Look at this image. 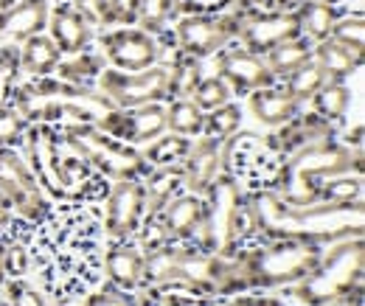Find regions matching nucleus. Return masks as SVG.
Instances as JSON below:
<instances>
[{
    "mask_svg": "<svg viewBox=\"0 0 365 306\" xmlns=\"http://www.w3.org/2000/svg\"><path fill=\"white\" fill-rule=\"evenodd\" d=\"M6 275L9 278H26L29 275V245L23 236L6 230Z\"/></svg>",
    "mask_w": 365,
    "mask_h": 306,
    "instance_id": "nucleus-44",
    "label": "nucleus"
},
{
    "mask_svg": "<svg viewBox=\"0 0 365 306\" xmlns=\"http://www.w3.org/2000/svg\"><path fill=\"white\" fill-rule=\"evenodd\" d=\"M59 130L71 141V146L88 160L93 172L101 175L104 180H110V183L143 180L152 169L135 146L110 138L96 124H73V127H59Z\"/></svg>",
    "mask_w": 365,
    "mask_h": 306,
    "instance_id": "nucleus-10",
    "label": "nucleus"
},
{
    "mask_svg": "<svg viewBox=\"0 0 365 306\" xmlns=\"http://www.w3.org/2000/svg\"><path fill=\"white\" fill-rule=\"evenodd\" d=\"M56 3H59V0H56Z\"/></svg>",
    "mask_w": 365,
    "mask_h": 306,
    "instance_id": "nucleus-59",
    "label": "nucleus"
},
{
    "mask_svg": "<svg viewBox=\"0 0 365 306\" xmlns=\"http://www.w3.org/2000/svg\"><path fill=\"white\" fill-rule=\"evenodd\" d=\"M169 101L172 98H188L194 88L200 85V79L205 76L202 73V59H194V56H185V53H175L169 62Z\"/></svg>",
    "mask_w": 365,
    "mask_h": 306,
    "instance_id": "nucleus-33",
    "label": "nucleus"
},
{
    "mask_svg": "<svg viewBox=\"0 0 365 306\" xmlns=\"http://www.w3.org/2000/svg\"><path fill=\"white\" fill-rule=\"evenodd\" d=\"M247 107L253 113V118L264 127H281L287 124L298 110H304V104H298L287 90L281 88V82H275L270 88H259L247 93Z\"/></svg>",
    "mask_w": 365,
    "mask_h": 306,
    "instance_id": "nucleus-24",
    "label": "nucleus"
},
{
    "mask_svg": "<svg viewBox=\"0 0 365 306\" xmlns=\"http://www.w3.org/2000/svg\"><path fill=\"white\" fill-rule=\"evenodd\" d=\"M0 306H9V304H6V301H3V298H0Z\"/></svg>",
    "mask_w": 365,
    "mask_h": 306,
    "instance_id": "nucleus-58",
    "label": "nucleus"
},
{
    "mask_svg": "<svg viewBox=\"0 0 365 306\" xmlns=\"http://www.w3.org/2000/svg\"><path fill=\"white\" fill-rule=\"evenodd\" d=\"M256 242L262 239L247 208V191L230 172L217 175V180L202 194V222L194 245L202 253L230 259Z\"/></svg>",
    "mask_w": 365,
    "mask_h": 306,
    "instance_id": "nucleus-6",
    "label": "nucleus"
},
{
    "mask_svg": "<svg viewBox=\"0 0 365 306\" xmlns=\"http://www.w3.org/2000/svg\"><path fill=\"white\" fill-rule=\"evenodd\" d=\"M309 3H329V6H340L343 0H309Z\"/></svg>",
    "mask_w": 365,
    "mask_h": 306,
    "instance_id": "nucleus-57",
    "label": "nucleus"
},
{
    "mask_svg": "<svg viewBox=\"0 0 365 306\" xmlns=\"http://www.w3.org/2000/svg\"><path fill=\"white\" fill-rule=\"evenodd\" d=\"M29 130V121L17 113V107L9 101L0 107V146L3 149H23V138Z\"/></svg>",
    "mask_w": 365,
    "mask_h": 306,
    "instance_id": "nucleus-42",
    "label": "nucleus"
},
{
    "mask_svg": "<svg viewBox=\"0 0 365 306\" xmlns=\"http://www.w3.org/2000/svg\"><path fill=\"white\" fill-rule=\"evenodd\" d=\"M0 292H3V301L9 306H51L46 292L34 281H29V275L26 278H6Z\"/></svg>",
    "mask_w": 365,
    "mask_h": 306,
    "instance_id": "nucleus-40",
    "label": "nucleus"
},
{
    "mask_svg": "<svg viewBox=\"0 0 365 306\" xmlns=\"http://www.w3.org/2000/svg\"><path fill=\"white\" fill-rule=\"evenodd\" d=\"M178 17V0H138L135 26L149 34H163Z\"/></svg>",
    "mask_w": 365,
    "mask_h": 306,
    "instance_id": "nucleus-35",
    "label": "nucleus"
},
{
    "mask_svg": "<svg viewBox=\"0 0 365 306\" xmlns=\"http://www.w3.org/2000/svg\"><path fill=\"white\" fill-rule=\"evenodd\" d=\"M14 3H17V0H0V11H6V9L14 6Z\"/></svg>",
    "mask_w": 365,
    "mask_h": 306,
    "instance_id": "nucleus-56",
    "label": "nucleus"
},
{
    "mask_svg": "<svg viewBox=\"0 0 365 306\" xmlns=\"http://www.w3.org/2000/svg\"><path fill=\"white\" fill-rule=\"evenodd\" d=\"M326 306H363V290H354V292H346L340 298H334L331 304Z\"/></svg>",
    "mask_w": 365,
    "mask_h": 306,
    "instance_id": "nucleus-52",
    "label": "nucleus"
},
{
    "mask_svg": "<svg viewBox=\"0 0 365 306\" xmlns=\"http://www.w3.org/2000/svg\"><path fill=\"white\" fill-rule=\"evenodd\" d=\"M239 0H178V17L180 14H220V11H228Z\"/></svg>",
    "mask_w": 365,
    "mask_h": 306,
    "instance_id": "nucleus-49",
    "label": "nucleus"
},
{
    "mask_svg": "<svg viewBox=\"0 0 365 306\" xmlns=\"http://www.w3.org/2000/svg\"><path fill=\"white\" fill-rule=\"evenodd\" d=\"M29 272L37 275V287L56 306L82 301L101 278L104 233L101 219L85 205H53L40 225H31Z\"/></svg>",
    "mask_w": 365,
    "mask_h": 306,
    "instance_id": "nucleus-1",
    "label": "nucleus"
},
{
    "mask_svg": "<svg viewBox=\"0 0 365 306\" xmlns=\"http://www.w3.org/2000/svg\"><path fill=\"white\" fill-rule=\"evenodd\" d=\"M158 217L163 222V230L172 245H194L202 222V197L180 191Z\"/></svg>",
    "mask_w": 365,
    "mask_h": 306,
    "instance_id": "nucleus-23",
    "label": "nucleus"
},
{
    "mask_svg": "<svg viewBox=\"0 0 365 306\" xmlns=\"http://www.w3.org/2000/svg\"><path fill=\"white\" fill-rule=\"evenodd\" d=\"M363 262L365 248L363 236H351V239H340L334 245H326L320 262L315 270L292 284V295L304 306H326L334 298L363 290Z\"/></svg>",
    "mask_w": 365,
    "mask_h": 306,
    "instance_id": "nucleus-8",
    "label": "nucleus"
},
{
    "mask_svg": "<svg viewBox=\"0 0 365 306\" xmlns=\"http://www.w3.org/2000/svg\"><path fill=\"white\" fill-rule=\"evenodd\" d=\"M363 200V175L357 172H343L329 180H323L318 191V203H331V205H346Z\"/></svg>",
    "mask_w": 365,
    "mask_h": 306,
    "instance_id": "nucleus-37",
    "label": "nucleus"
},
{
    "mask_svg": "<svg viewBox=\"0 0 365 306\" xmlns=\"http://www.w3.org/2000/svg\"><path fill=\"white\" fill-rule=\"evenodd\" d=\"M239 127H242V107H239L236 101H228V104H222V107L205 113L202 135H208V138H222V141H225L230 135H236Z\"/></svg>",
    "mask_w": 365,
    "mask_h": 306,
    "instance_id": "nucleus-38",
    "label": "nucleus"
},
{
    "mask_svg": "<svg viewBox=\"0 0 365 306\" xmlns=\"http://www.w3.org/2000/svg\"><path fill=\"white\" fill-rule=\"evenodd\" d=\"M312 104V113L320 116L323 121L340 127L343 118L349 116V107H351V88L346 82H337V79H326L318 88V93L309 98Z\"/></svg>",
    "mask_w": 365,
    "mask_h": 306,
    "instance_id": "nucleus-29",
    "label": "nucleus"
},
{
    "mask_svg": "<svg viewBox=\"0 0 365 306\" xmlns=\"http://www.w3.org/2000/svg\"><path fill=\"white\" fill-rule=\"evenodd\" d=\"M146 217V197L140 180H118L110 183V191L104 197V217L101 233L107 242L113 239H130L135 236L138 225Z\"/></svg>",
    "mask_w": 365,
    "mask_h": 306,
    "instance_id": "nucleus-15",
    "label": "nucleus"
},
{
    "mask_svg": "<svg viewBox=\"0 0 365 306\" xmlns=\"http://www.w3.org/2000/svg\"><path fill=\"white\" fill-rule=\"evenodd\" d=\"M214 59H217V76L228 85L233 96H247L253 90L270 88L278 82L273 71L267 68L264 56L245 51L239 43L225 45L220 53H214Z\"/></svg>",
    "mask_w": 365,
    "mask_h": 306,
    "instance_id": "nucleus-16",
    "label": "nucleus"
},
{
    "mask_svg": "<svg viewBox=\"0 0 365 306\" xmlns=\"http://www.w3.org/2000/svg\"><path fill=\"white\" fill-rule=\"evenodd\" d=\"M256 11H264L259 0H239L236 6L220 14H180L172 26V37L180 53L194 59H208L220 53L225 45L236 43L245 20Z\"/></svg>",
    "mask_w": 365,
    "mask_h": 306,
    "instance_id": "nucleus-9",
    "label": "nucleus"
},
{
    "mask_svg": "<svg viewBox=\"0 0 365 306\" xmlns=\"http://www.w3.org/2000/svg\"><path fill=\"white\" fill-rule=\"evenodd\" d=\"M138 242V248L143 250V256L146 253H152V250H160L163 245H169V236H166V230H163V222L158 214H146L143 222L138 225L135 236H133Z\"/></svg>",
    "mask_w": 365,
    "mask_h": 306,
    "instance_id": "nucleus-45",
    "label": "nucleus"
},
{
    "mask_svg": "<svg viewBox=\"0 0 365 306\" xmlns=\"http://www.w3.org/2000/svg\"><path fill=\"white\" fill-rule=\"evenodd\" d=\"M20 79H23V73H20L17 48L9 43H0V107L11 101V93H14Z\"/></svg>",
    "mask_w": 365,
    "mask_h": 306,
    "instance_id": "nucleus-41",
    "label": "nucleus"
},
{
    "mask_svg": "<svg viewBox=\"0 0 365 306\" xmlns=\"http://www.w3.org/2000/svg\"><path fill=\"white\" fill-rule=\"evenodd\" d=\"M191 141H194V138L175 135V132H163V135H158L155 141H149L140 155H143V160H146L152 169H158V166H178V163L185 160V155H188V149H191Z\"/></svg>",
    "mask_w": 365,
    "mask_h": 306,
    "instance_id": "nucleus-32",
    "label": "nucleus"
},
{
    "mask_svg": "<svg viewBox=\"0 0 365 306\" xmlns=\"http://www.w3.org/2000/svg\"><path fill=\"white\" fill-rule=\"evenodd\" d=\"M188 98H191L202 113H211V110H217V107L233 101V93H230V88L217 76V73H211V76H202V79H200V85L194 88V93H191Z\"/></svg>",
    "mask_w": 365,
    "mask_h": 306,
    "instance_id": "nucleus-39",
    "label": "nucleus"
},
{
    "mask_svg": "<svg viewBox=\"0 0 365 306\" xmlns=\"http://www.w3.org/2000/svg\"><path fill=\"white\" fill-rule=\"evenodd\" d=\"M247 208L259 239H284V242L326 248L340 239L363 236V200L346 205H331V203L289 205L270 188H256L247 191Z\"/></svg>",
    "mask_w": 365,
    "mask_h": 306,
    "instance_id": "nucleus-2",
    "label": "nucleus"
},
{
    "mask_svg": "<svg viewBox=\"0 0 365 306\" xmlns=\"http://www.w3.org/2000/svg\"><path fill=\"white\" fill-rule=\"evenodd\" d=\"M79 306H138V298L135 292H127V290H118L115 284H101V287H96L91 290L85 298H82V304Z\"/></svg>",
    "mask_w": 365,
    "mask_h": 306,
    "instance_id": "nucleus-46",
    "label": "nucleus"
},
{
    "mask_svg": "<svg viewBox=\"0 0 365 306\" xmlns=\"http://www.w3.org/2000/svg\"><path fill=\"white\" fill-rule=\"evenodd\" d=\"M298 34H301V26H298L295 11L292 14H287V11H256L245 20L236 43L245 51L256 53V56H264L267 51H273L275 45L287 43Z\"/></svg>",
    "mask_w": 365,
    "mask_h": 306,
    "instance_id": "nucleus-17",
    "label": "nucleus"
},
{
    "mask_svg": "<svg viewBox=\"0 0 365 306\" xmlns=\"http://www.w3.org/2000/svg\"><path fill=\"white\" fill-rule=\"evenodd\" d=\"M11 222H14V211H11V205H9V203L0 197V236H3V233L11 228Z\"/></svg>",
    "mask_w": 365,
    "mask_h": 306,
    "instance_id": "nucleus-53",
    "label": "nucleus"
},
{
    "mask_svg": "<svg viewBox=\"0 0 365 306\" xmlns=\"http://www.w3.org/2000/svg\"><path fill=\"white\" fill-rule=\"evenodd\" d=\"M107 68V59L101 56V51H93L85 48L79 53H71V56H62L59 65L53 68V76L65 79V82H73V85H85V88H96L101 71Z\"/></svg>",
    "mask_w": 365,
    "mask_h": 306,
    "instance_id": "nucleus-28",
    "label": "nucleus"
},
{
    "mask_svg": "<svg viewBox=\"0 0 365 306\" xmlns=\"http://www.w3.org/2000/svg\"><path fill=\"white\" fill-rule=\"evenodd\" d=\"M312 59L318 62V68L326 73V79H337V82H346L351 73L360 71L363 65V53L346 48V45L334 43L331 37L329 40H320L312 48Z\"/></svg>",
    "mask_w": 365,
    "mask_h": 306,
    "instance_id": "nucleus-26",
    "label": "nucleus"
},
{
    "mask_svg": "<svg viewBox=\"0 0 365 306\" xmlns=\"http://www.w3.org/2000/svg\"><path fill=\"white\" fill-rule=\"evenodd\" d=\"M138 306H200L191 295L178 290H138Z\"/></svg>",
    "mask_w": 365,
    "mask_h": 306,
    "instance_id": "nucleus-47",
    "label": "nucleus"
},
{
    "mask_svg": "<svg viewBox=\"0 0 365 306\" xmlns=\"http://www.w3.org/2000/svg\"><path fill=\"white\" fill-rule=\"evenodd\" d=\"M143 183V197H146V214H160L182 188V166H158L149 169Z\"/></svg>",
    "mask_w": 365,
    "mask_h": 306,
    "instance_id": "nucleus-25",
    "label": "nucleus"
},
{
    "mask_svg": "<svg viewBox=\"0 0 365 306\" xmlns=\"http://www.w3.org/2000/svg\"><path fill=\"white\" fill-rule=\"evenodd\" d=\"M326 138H337V127L323 121L312 110H298L287 124L275 127L273 135L264 138V143L278 158H287V155H292V152H298L309 143L326 141Z\"/></svg>",
    "mask_w": 365,
    "mask_h": 306,
    "instance_id": "nucleus-19",
    "label": "nucleus"
},
{
    "mask_svg": "<svg viewBox=\"0 0 365 306\" xmlns=\"http://www.w3.org/2000/svg\"><path fill=\"white\" fill-rule=\"evenodd\" d=\"M51 0H17L6 11H0V40L3 43H26L34 34H46Z\"/></svg>",
    "mask_w": 365,
    "mask_h": 306,
    "instance_id": "nucleus-22",
    "label": "nucleus"
},
{
    "mask_svg": "<svg viewBox=\"0 0 365 306\" xmlns=\"http://www.w3.org/2000/svg\"><path fill=\"white\" fill-rule=\"evenodd\" d=\"M48 37L59 48L62 56L79 53L85 48H91L96 34H93V23L71 3V0H59L51 11H48Z\"/></svg>",
    "mask_w": 365,
    "mask_h": 306,
    "instance_id": "nucleus-20",
    "label": "nucleus"
},
{
    "mask_svg": "<svg viewBox=\"0 0 365 306\" xmlns=\"http://www.w3.org/2000/svg\"><path fill=\"white\" fill-rule=\"evenodd\" d=\"M113 26H135L138 0H107Z\"/></svg>",
    "mask_w": 365,
    "mask_h": 306,
    "instance_id": "nucleus-51",
    "label": "nucleus"
},
{
    "mask_svg": "<svg viewBox=\"0 0 365 306\" xmlns=\"http://www.w3.org/2000/svg\"><path fill=\"white\" fill-rule=\"evenodd\" d=\"M11 104L29 124H53V127L96 124L104 113L113 110V101L98 88L73 85L53 73L26 82L20 79L11 93Z\"/></svg>",
    "mask_w": 365,
    "mask_h": 306,
    "instance_id": "nucleus-4",
    "label": "nucleus"
},
{
    "mask_svg": "<svg viewBox=\"0 0 365 306\" xmlns=\"http://www.w3.org/2000/svg\"><path fill=\"white\" fill-rule=\"evenodd\" d=\"M0 197L11 205L14 217L29 225H40L53 211V200L37 183L20 149L0 146Z\"/></svg>",
    "mask_w": 365,
    "mask_h": 306,
    "instance_id": "nucleus-11",
    "label": "nucleus"
},
{
    "mask_svg": "<svg viewBox=\"0 0 365 306\" xmlns=\"http://www.w3.org/2000/svg\"><path fill=\"white\" fill-rule=\"evenodd\" d=\"M202 121H205V113L191 98L166 101V132L185 135V138H200L202 135Z\"/></svg>",
    "mask_w": 365,
    "mask_h": 306,
    "instance_id": "nucleus-34",
    "label": "nucleus"
},
{
    "mask_svg": "<svg viewBox=\"0 0 365 306\" xmlns=\"http://www.w3.org/2000/svg\"><path fill=\"white\" fill-rule=\"evenodd\" d=\"M346 11L340 6H329V3H309L304 0L295 11L298 17V26H301V34L312 43H320V40H329L331 34V26L343 17Z\"/></svg>",
    "mask_w": 365,
    "mask_h": 306,
    "instance_id": "nucleus-30",
    "label": "nucleus"
},
{
    "mask_svg": "<svg viewBox=\"0 0 365 306\" xmlns=\"http://www.w3.org/2000/svg\"><path fill=\"white\" fill-rule=\"evenodd\" d=\"M312 48H315L312 40H307L304 34H298V37H292V40H287V43L275 45L273 51H267V53H264V62H267V68L273 71L275 79L281 82V79L289 76L295 68H301L304 62L312 59Z\"/></svg>",
    "mask_w": 365,
    "mask_h": 306,
    "instance_id": "nucleus-31",
    "label": "nucleus"
},
{
    "mask_svg": "<svg viewBox=\"0 0 365 306\" xmlns=\"http://www.w3.org/2000/svg\"><path fill=\"white\" fill-rule=\"evenodd\" d=\"M98 51L107 59V68L115 71H146L160 65L158 37L138 26L104 29L98 34Z\"/></svg>",
    "mask_w": 365,
    "mask_h": 306,
    "instance_id": "nucleus-13",
    "label": "nucleus"
},
{
    "mask_svg": "<svg viewBox=\"0 0 365 306\" xmlns=\"http://www.w3.org/2000/svg\"><path fill=\"white\" fill-rule=\"evenodd\" d=\"M143 250L138 248V242L130 239H113L104 248L101 256V272L110 284H115L118 290L138 292L140 290V275H143Z\"/></svg>",
    "mask_w": 365,
    "mask_h": 306,
    "instance_id": "nucleus-21",
    "label": "nucleus"
},
{
    "mask_svg": "<svg viewBox=\"0 0 365 306\" xmlns=\"http://www.w3.org/2000/svg\"><path fill=\"white\" fill-rule=\"evenodd\" d=\"M340 141H343L349 149H363V127L357 124V127H354V132L349 130V132H346V138H340Z\"/></svg>",
    "mask_w": 365,
    "mask_h": 306,
    "instance_id": "nucleus-54",
    "label": "nucleus"
},
{
    "mask_svg": "<svg viewBox=\"0 0 365 306\" xmlns=\"http://www.w3.org/2000/svg\"><path fill=\"white\" fill-rule=\"evenodd\" d=\"M17 53H20V73L29 76V79L51 76L53 68H56L59 59H62L59 48L53 45V40H51L48 34H34V37H29L26 43H20Z\"/></svg>",
    "mask_w": 365,
    "mask_h": 306,
    "instance_id": "nucleus-27",
    "label": "nucleus"
},
{
    "mask_svg": "<svg viewBox=\"0 0 365 306\" xmlns=\"http://www.w3.org/2000/svg\"><path fill=\"white\" fill-rule=\"evenodd\" d=\"M88 20H91L93 26H101V29H107V26H113V17H110V9H107V0H71Z\"/></svg>",
    "mask_w": 365,
    "mask_h": 306,
    "instance_id": "nucleus-50",
    "label": "nucleus"
},
{
    "mask_svg": "<svg viewBox=\"0 0 365 306\" xmlns=\"http://www.w3.org/2000/svg\"><path fill=\"white\" fill-rule=\"evenodd\" d=\"M228 141V138H225ZM225 141L200 135L191 141V149L182 160V188L191 194H205V188L225 169Z\"/></svg>",
    "mask_w": 365,
    "mask_h": 306,
    "instance_id": "nucleus-18",
    "label": "nucleus"
},
{
    "mask_svg": "<svg viewBox=\"0 0 365 306\" xmlns=\"http://www.w3.org/2000/svg\"><path fill=\"white\" fill-rule=\"evenodd\" d=\"M96 88L101 90L113 107H140V104H166L169 101V68L155 65L146 71H115L104 68Z\"/></svg>",
    "mask_w": 365,
    "mask_h": 306,
    "instance_id": "nucleus-12",
    "label": "nucleus"
},
{
    "mask_svg": "<svg viewBox=\"0 0 365 306\" xmlns=\"http://www.w3.org/2000/svg\"><path fill=\"white\" fill-rule=\"evenodd\" d=\"M6 278H9V275H6V239L0 236V287H3Z\"/></svg>",
    "mask_w": 365,
    "mask_h": 306,
    "instance_id": "nucleus-55",
    "label": "nucleus"
},
{
    "mask_svg": "<svg viewBox=\"0 0 365 306\" xmlns=\"http://www.w3.org/2000/svg\"><path fill=\"white\" fill-rule=\"evenodd\" d=\"M326 248L304 245V242H284V239H262L236 253L242 264L247 290H287L304 281L315 264L320 262Z\"/></svg>",
    "mask_w": 365,
    "mask_h": 306,
    "instance_id": "nucleus-7",
    "label": "nucleus"
},
{
    "mask_svg": "<svg viewBox=\"0 0 365 306\" xmlns=\"http://www.w3.org/2000/svg\"><path fill=\"white\" fill-rule=\"evenodd\" d=\"M334 43L346 45L357 53H363V45H365V20L360 11L354 14H343L334 26H331V34H329Z\"/></svg>",
    "mask_w": 365,
    "mask_h": 306,
    "instance_id": "nucleus-43",
    "label": "nucleus"
},
{
    "mask_svg": "<svg viewBox=\"0 0 365 306\" xmlns=\"http://www.w3.org/2000/svg\"><path fill=\"white\" fill-rule=\"evenodd\" d=\"M96 127L121 143L146 146L149 141L166 132V104L155 101L140 107H113L96 121Z\"/></svg>",
    "mask_w": 365,
    "mask_h": 306,
    "instance_id": "nucleus-14",
    "label": "nucleus"
},
{
    "mask_svg": "<svg viewBox=\"0 0 365 306\" xmlns=\"http://www.w3.org/2000/svg\"><path fill=\"white\" fill-rule=\"evenodd\" d=\"M323 82H326V73L320 71L315 59H309L301 68H295L289 76H284L281 79V88L287 90L298 104H309V98L318 93V88Z\"/></svg>",
    "mask_w": 365,
    "mask_h": 306,
    "instance_id": "nucleus-36",
    "label": "nucleus"
},
{
    "mask_svg": "<svg viewBox=\"0 0 365 306\" xmlns=\"http://www.w3.org/2000/svg\"><path fill=\"white\" fill-rule=\"evenodd\" d=\"M26 163L34 172L53 203L91 205L107 197L110 180L96 175L88 160L71 146V141L53 124H29L26 138Z\"/></svg>",
    "mask_w": 365,
    "mask_h": 306,
    "instance_id": "nucleus-3",
    "label": "nucleus"
},
{
    "mask_svg": "<svg viewBox=\"0 0 365 306\" xmlns=\"http://www.w3.org/2000/svg\"><path fill=\"white\" fill-rule=\"evenodd\" d=\"M214 306H287V304L278 295H267L264 290H247V292L222 298V301H217Z\"/></svg>",
    "mask_w": 365,
    "mask_h": 306,
    "instance_id": "nucleus-48",
    "label": "nucleus"
},
{
    "mask_svg": "<svg viewBox=\"0 0 365 306\" xmlns=\"http://www.w3.org/2000/svg\"><path fill=\"white\" fill-rule=\"evenodd\" d=\"M343 172L363 175V149H349L340 138H326L281 158L270 191L289 205H312L323 180Z\"/></svg>",
    "mask_w": 365,
    "mask_h": 306,
    "instance_id": "nucleus-5",
    "label": "nucleus"
}]
</instances>
